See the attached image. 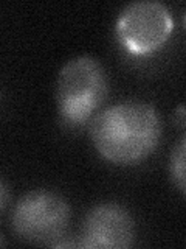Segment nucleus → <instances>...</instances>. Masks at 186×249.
<instances>
[{"label":"nucleus","instance_id":"7ed1b4c3","mask_svg":"<svg viewBox=\"0 0 186 249\" xmlns=\"http://www.w3.org/2000/svg\"><path fill=\"white\" fill-rule=\"evenodd\" d=\"M68 220L70 207L64 198L48 190H34L17 201L11 226L22 240L54 246L65 233Z\"/></svg>","mask_w":186,"mask_h":249},{"label":"nucleus","instance_id":"f03ea898","mask_svg":"<svg viewBox=\"0 0 186 249\" xmlns=\"http://www.w3.org/2000/svg\"><path fill=\"white\" fill-rule=\"evenodd\" d=\"M108 81L103 64L92 56L70 59L61 69L56 83V105L61 120L81 126L104 103Z\"/></svg>","mask_w":186,"mask_h":249},{"label":"nucleus","instance_id":"6e6552de","mask_svg":"<svg viewBox=\"0 0 186 249\" xmlns=\"http://www.w3.org/2000/svg\"><path fill=\"white\" fill-rule=\"evenodd\" d=\"M183 25H185V28H186V14H185V19H183Z\"/></svg>","mask_w":186,"mask_h":249},{"label":"nucleus","instance_id":"f257e3e1","mask_svg":"<svg viewBox=\"0 0 186 249\" xmlns=\"http://www.w3.org/2000/svg\"><path fill=\"white\" fill-rule=\"evenodd\" d=\"M161 137L157 111L141 101H123L95 115L90 139L101 158L115 165H134L155 151Z\"/></svg>","mask_w":186,"mask_h":249},{"label":"nucleus","instance_id":"39448f33","mask_svg":"<svg viewBox=\"0 0 186 249\" xmlns=\"http://www.w3.org/2000/svg\"><path fill=\"white\" fill-rule=\"evenodd\" d=\"M134 235V221L126 209L118 204H99L85 215L78 246L123 249L132 246Z\"/></svg>","mask_w":186,"mask_h":249},{"label":"nucleus","instance_id":"0eeeda50","mask_svg":"<svg viewBox=\"0 0 186 249\" xmlns=\"http://www.w3.org/2000/svg\"><path fill=\"white\" fill-rule=\"evenodd\" d=\"M172 119H174V123L177 124V126L186 128V106L185 105L177 106V109L174 111Z\"/></svg>","mask_w":186,"mask_h":249},{"label":"nucleus","instance_id":"423d86ee","mask_svg":"<svg viewBox=\"0 0 186 249\" xmlns=\"http://www.w3.org/2000/svg\"><path fill=\"white\" fill-rule=\"evenodd\" d=\"M169 173L177 189L186 195V134L178 140L170 153Z\"/></svg>","mask_w":186,"mask_h":249},{"label":"nucleus","instance_id":"20e7f679","mask_svg":"<svg viewBox=\"0 0 186 249\" xmlns=\"http://www.w3.org/2000/svg\"><path fill=\"white\" fill-rule=\"evenodd\" d=\"M174 20L168 8L160 2H134L116 19L115 33L118 42L134 56L152 54L168 42Z\"/></svg>","mask_w":186,"mask_h":249}]
</instances>
